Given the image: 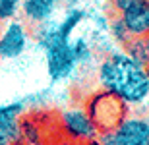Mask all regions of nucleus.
<instances>
[{
    "label": "nucleus",
    "instance_id": "nucleus-1",
    "mask_svg": "<svg viewBox=\"0 0 149 145\" xmlns=\"http://www.w3.org/2000/svg\"><path fill=\"white\" fill-rule=\"evenodd\" d=\"M97 79L103 91H109L128 106L143 105L149 99V70L124 50H112L101 60Z\"/></svg>",
    "mask_w": 149,
    "mask_h": 145
},
{
    "label": "nucleus",
    "instance_id": "nucleus-2",
    "mask_svg": "<svg viewBox=\"0 0 149 145\" xmlns=\"http://www.w3.org/2000/svg\"><path fill=\"white\" fill-rule=\"evenodd\" d=\"M37 31V43L41 50L45 52V62H47V74L52 83L56 81H64L74 74L77 68L76 58L72 52V43L68 39H62L56 33L54 25L43 23L39 25Z\"/></svg>",
    "mask_w": 149,
    "mask_h": 145
},
{
    "label": "nucleus",
    "instance_id": "nucleus-3",
    "mask_svg": "<svg viewBox=\"0 0 149 145\" xmlns=\"http://www.w3.org/2000/svg\"><path fill=\"white\" fill-rule=\"evenodd\" d=\"M89 116L95 122L99 132H105V130H114L118 124L128 116V105L124 101H120L118 97H114L109 91L101 89L99 93L89 97L87 105Z\"/></svg>",
    "mask_w": 149,
    "mask_h": 145
},
{
    "label": "nucleus",
    "instance_id": "nucleus-4",
    "mask_svg": "<svg viewBox=\"0 0 149 145\" xmlns=\"http://www.w3.org/2000/svg\"><path fill=\"white\" fill-rule=\"evenodd\" d=\"M111 4L132 37L149 35V0H111Z\"/></svg>",
    "mask_w": 149,
    "mask_h": 145
},
{
    "label": "nucleus",
    "instance_id": "nucleus-5",
    "mask_svg": "<svg viewBox=\"0 0 149 145\" xmlns=\"http://www.w3.org/2000/svg\"><path fill=\"white\" fill-rule=\"evenodd\" d=\"M31 35L23 19L0 23V60H16L27 50Z\"/></svg>",
    "mask_w": 149,
    "mask_h": 145
},
{
    "label": "nucleus",
    "instance_id": "nucleus-6",
    "mask_svg": "<svg viewBox=\"0 0 149 145\" xmlns=\"http://www.w3.org/2000/svg\"><path fill=\"white\" fill-rule=\"evenodd\" d=\"M60 126L68 137L76 141H95L99 135V130L91 120L85 106H72L62 110Z\"/></svg>",
    "mask_w": 149,
    "mask_h": 145
},
{
    "label": "nucleus",
    "instance_id": "nucleus-7",
    "mask_svg": "<svg viewBox=\"0 0 149 145\" xmlns=\"http://www.w3.org/2000/svg\"><path fill=\"white\" fill-rule=\"evenodd\" d=\"M112 134L116 145H149V118L128 114Z\"/></svg>",
    "mask_w": 149,
    "mask_h": 145
},
{
    "label": "nucleus",
    "instance_id": "nucleus-8",
    "mask_svg": "<svg viewBox=\"0 0 149 145\" xmlns=\"http://www.w3.org/2000/svg\"><path fill=\"white\" fill-rule=\"evenodd\" d=\"M58 0H22V17L25 23L43 25L52 19Z\"/></svg>",
    "mask_w": 149,
    "mask_h": 145
},
{
    "label": "nucleus",
    "instance_id": "nucleus-9",
    "mask_svg": "<svg viewBox=\"0 0 149 145\" xmlns=\"http://www.w3.org/2000/svg\"><path fill=\"white\" fill-rule=\"evenodd\" d=\"M85 17H87V12L81 10V8H72V10H68L66 14H64V17H62L60 22L54 25L56 33L60 35L62 39L72 41L74 31H76V29L85 22Z\"/></svg>",
    "mask_w": 149,
    "mask_h": 145
},
{
    "label": "nucleus",
    "instance_id": "nucleus-10",
    "mask_svg": "<svg viewBox=\"0 0 149 145\" xmlns=\"http://www.w3.org/2000/svg\"><path fill=\"white\" fill-rule=\"evenodd\" d=\"M23 141L22 120H10L0 124V145H17Z\"/></svg>",
    "mask_w": 149,
    "mask_h": 145
},
{
    "label": "nucleus",
    "instance_id": "nucleus-11",
    "mask_svg": "<svg viewBox=\"0 0 149 145\" xmlns=\"http://www.w3.org/2000/svg\"><path fill=\"white\" fill-rule=\"evenodd\" d=\"M72 52H74V58H76V64L77 66H85L89 62L93 60V45L89 43L85 37H72Z\"/></svg>",
    "mask_w": 149,
    "mask_h": 145
},
{
    "label": "nucleus",
    "instance_id": "nucleus-12",
    "mask_svg": "<svg viewBox=\"0 0 149 145\" xmlns=\"http://www.w3.org/2000/svg\"><path fill=\"white\" fill-rule=\"evenodd\" d=\"M107 31H109V35H111V39L114 41L116 45H120L122 49L134 39L132 35L128 33L126 25L122 23V19L118 16H112L111 19H109V23H107Z\"/></svg>",
    "mask_w": 149,
    "mask_h": 145
},
{
    "label": "nucleus",
    "instance_id": "nucleus-13",
    "mask_svg": "<svg viewBox=\"0 0 149 145\" xmlns=\"http://www.w3.org/2000/svg\"><path fill=\"white\" fill-rule=\"evenodd\" d=\"M23 112H25V101H14V103L0 105V124L17 120V118H22Z\"/></svg>",
    "mask_w": 149,
    "mask_h": 145
},
{
    "label": "nucleus",
    "instance_id": "nucleus-14",
    "mask_svg": "<svg viewBox=\"0 0 149 145\" xmlns=\"http://www.w3.org/2000/svg\"><path fill=\"white\" fill-rule=\"evenodd\" d=\"M22 12V0H0V23L16 19Z\"/></svg>",
    "mask_w": 149,
    "mask_h": 145
},
{
    "label": "nucleus",
    "instance_id": "nucleus-15",
    "mask_svg": "<svg viewBox=\"0 0 149 145\" xmlns=\"http://www.w3.org/2000/svg\"><path fill=\"white\" fill-rule=\"evenodd\" d=\"M143 39H145V46H147V52H149V35H147V37H143Z\"/></svg>",
    "mask_w": 149,
    "mask_h": 145
},
{
    "label": "nucleus",
    "instance_id": "nucleus-16",
    "mask_svg": "<svg viewBox=\"0 0 149 145\" xmlns=\"http://www.w3.org/2000/svg\"><path fill=\"white\" fill-rule=\"evenodd\" d=\"M147 70H149V68H147Z\"/></svg>",
    "mask_w": 149,
    "mask_h": 145
}]
</instances>
